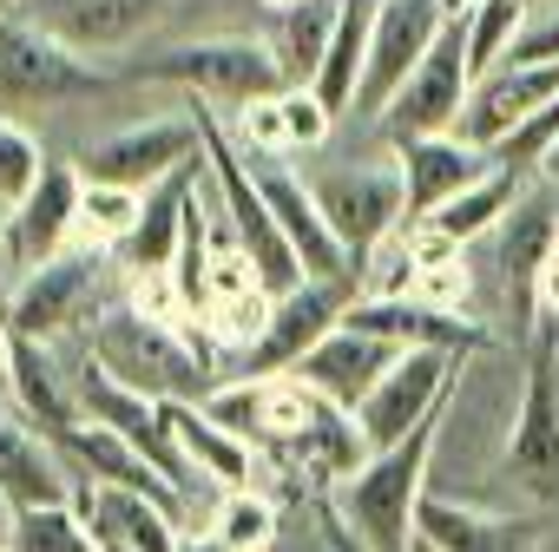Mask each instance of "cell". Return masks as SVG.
Segmentation results:
<instances>
[{
	"mask_svg": "<svg viewBox=\"0 0 559 552\" xmlns=\"http://www.w3.org/2000/svg\"><path fill=\"white\" fill-rule=\"evenodd\" d=\"M441 415H428L408 441L395 447H376L349 480L330 487V506L349 519V532L369 545V552H415L421 539V500H428V460H435V441H441Z\"/></svg>",
	"mask_w": 559,
	"mask_h": 552,
	"instance_id": "cell-1",
	"label": "cell"
},
{
	"mask_svg": "<svg viewBox=\"0 0 559 552\" xmlns=\"http://www.w3.org/2000/svg\"><path fill=\"white\" fill-rule=\"evenodd\" d=\"M86 349H93L126 388H139V395H152V401H204V395L217 388V382H211L217 356H211L198 336L139 316L132 303H106V310L93 316V329H86Z\"/></svg>",
	"mask_w": 559,
	"mask_h": 552,
	"instance_id": "cell-2",
	"label": "cell"
},
{
	"mask_svg": "<svg viewBox=\"0 0 559 552\" xmlns=\"http://www.w3.org/2000/svg\"><path fill=\"white\" fill-rule=\"evenodd\" d=\"M126 80H152V86H185L191 99L217 106V112H243L250 99H270L284 93V67H276V47L270 40H243V34H211V40H178V47H158L145 60H126L119 67Z\"/></svg>",
	"mask_w": 559,
	"mask_h": 552,
	"instance_id": "cell-3",
	"label": "cell"
},
{
	"mask_svg": "<svg viewBox=\"0 0 559 552\" xmlns=\"http://www.w3.org/2000/svg\"><path fill=\"white\" fill-rule=\"evenodd\" d=\"M106 263H112V256L60 250L53 263L27 269L21 284H14V303H8L14 336H27V343H67V336H86L93 316L106 310Z\"/></svg>",
	"mask_w": 559,
	"mask_h": 552,
	"instance_id": "cell-4",
	"label": "cell"
},
{
	"mask_svg": "<svg viewBox=\"0 0 559 552\" xmlns=\"http://www.w3.org/2000/svg\"><path fill=\"white\" fill-rule=\"evenodd\" d=\"M500 467L526 500H539V506L559 500V343H552V323L526 356V382H520V401H513Z\"/></svg>",
	"mask_w": 559,
	"mask_h": 552,
	"instance_id": "cell-5",
	"label": "cell"
},
{
	"mask_svg": "<svg viewBox=\"0 0 559 552\" xmlns=\"http://www.w3.org/2000/svg\"><path fill=\"white\" fill-rule=\"evenodd\" d=\"M112 80H126V73L99 67L93 53H80V47L60 40L53 27L21 21V14L0 21V86H8L14 99L60 106V99H93V93H106Z\"/></svg>",
	"mask_w": 559,
	"mask_h": 552,
	"instance_id": "cell-6",
	"label": "cell"
},
{
	"mask_svg": "<svg viewBox=\"0 0 559 552\" xmlns=\"http://www.w3.org/2000/svg\"><path fill=\"white\" fill-rule=\"evenodd\" d=\"M356 297H362L356 276H304L297 290L276 297L263 336L237 356V369H243V375H290L330 329H343V316H349Z\"/></svg>",
	"mask_w": 559,
	"mask_h": 552,
	"instance_id": "cell-7",
	"label": "cell"
},
{
	"mask_svg": "<svg viewBox=\"0 0 559 552\" xmlns=\"http://www.w3.org/2000/svg\"><path fill=\"white\" fill-rule=\"evenodd\" d=\"M474 93V67H467V8L441 27L435 53L408 73V86L389 99V112L376 119L389 145L402 139H435V132H454L461 125V106Z\"/></svg>",
	"mask_w": 559,
	"mask_h": 552,
	"instance_id": "cell-8",
	"label": "cell"
},
{
	"mask_svg": "<svg viewBox=\"0 0 559 552\" xmlns=\"http://www.w3.org/2000/svg\"><path fill=\"white\" fill-rule=\"evenodd\" d=\"M461 8L454 0H376V34H369V67H362V93H356V119H382L389 99L408 86V73L435 53L441 27Z\"/></svg>",
	"mask_w": 559,
	"mask_h": 552,
	"instance_id": "cell-9",
	"label": "cell"
},
{
	"mask_svg": "<svg viewBox=\"0 0 559 552\" xmlns=\"http://www.w3.org/2000/svg\"><path fill=\"white\" fill-rule=\"evenodd\" d=\"M191 158H204L198 112H171V119H139V125H119V132L93 139V145L80 152V171H86L93 184L152 191V184H165L171 171H185Z\"/></svg>",
	"mask_w": 559,
	"mask_h": 552,
	"instance_id": "cell-10",
	"label": "cell"
},
{
	"mask_svg": "<svg viewBox=\"0 0 559 552\" xmlns=\"http://www.w3.org/2000/svg\"><path fill=\"white\" fill-rule=\"evenodd\" d=\"M461 362H467V356H454V349H402V356H395V369H389V375L369 388V401L356 408V428H362L369 454H376V447L408 441L428 415H441V408H448V395H454Z\"/></svg>",
	"mask_w": 559,
	"mask_h": 552,
	"instance_id": "cell-11",
	"label": "cell"
},
{
	"mask_svg": "<svg viewBox=\"0 0 559 552\" xmlns=\"http://www.w3.org/2000/svg\"><path fill=\"white\" fill-rule=\"evenodd\" d=\"M80 191H86V171L73 158H47L34 191L0 217V256H8V276L21 284L27 269L53 263L73 237V217H80Z\"/></svg>",
	"mask_w": 559,
	"mask_h": 552,
	"instance_id": "cell-12",
	"label": "cell"
},
{
	"mask_svg": "<svg viewBox=\"0 0 559 552\" xmlns=\"http://www.w3.org/2000/svg\"><path fill=\"white\" fill-rule=\"evenodd\" d=\"M317 204H323V217H330V230L343 237V250H349L356 269H362V256H369L395 224H408V191H402V165H395V158L323 178V184H317ZM356 284H362V276H356Z\"/></svg>",
	"mask_w": 559,
	"mask_h": 552,
	"instance_id": "cell-13",
	"label": "cell"
},
{
	"mask_svg": "<svg viewBox=\"0 0 559 552\" xmlns=\"http://www.w3.org/2000/svg\"><path fill=\"white\" fill-rule=\"evenodd\" d=\"M243 158H250V152H243ZM250 171H257V184H263V197H270V211H276L284 243L297 250L304 276H356V263H349L343 237L330 230V217H323V204H317V184H310L304 171H290L284 158H250Z\"/></svg>",
	"mask_w": 559,
	"mask_h": 552,
	"instance_id": "cell-14",
	"label": "cell"
},
{
	"mask_svg": "<svg viewBox=\"0 0 559 552\" xmlns=\"http://www.w3.org/2000/svg\"><path fill=\"white\" fill-rule=\"evenodd\" d=\"M546 99H559V60H507V67H493V73L474 80V93H467L454 132H461L467 145L493 152V145H500L520 119H533Z\"/></svg>",
	"mask_w": 559,
	"mask_h": 552,
	"instance_id": "cell-15",
	"label": "cell"
},
{
	"mask_svg": "<svg viewBox=\"0 0 559 552\" xmlns=\"http://www.w3.org/2000/svg\"><path fill=\"white\" fill-rule=\"evenodd\" d=\"M343 323L362 329V336H382V343H395V349H454V356H474V349L493 343L474 316L435 310V303H421V297H356Z\"/></svg>",
	"mask_w": 559,
	"mask_h": 552,
	"instance_id": "cell-16",
	"label": "cell"
},
{
	"mask_svg": "<svg viewBox=\"0 0 559 552\" xmlns=\"http://www.w3.org/2000/svg\"><path fill=\"white\" fill-rule=\"evenodd\" d=\"M402 165V191H408V224L435 217L454 191H467L480 171H493V152L467 145L461 132H435V139H402L389 145Z\"/></svg>",
	"mask_w": 559,
	"mask_h": 552,
	"instance_id": "cell-17",
	"label": "cell"
},
{
	"mask_svg": "<svg viewBox=\"0 0 559 552\" xmlns=\"http://www.w3.org/2000/svg\"><path fill=\"white\" fill-rule=\"evenodd\" d=\"M53 447L67 454V467L80 473V487H126V493H152V500H165V506L185 513V493H178L126 434H112V428H99V421L80 415L67 434H53Z\"/></svg>",
	"mask_w": 559,
	"mask_h": 552,
	"instance_id": "cell-18",
	"label": "cell"
},
{
	"mask_svg": "<svg viewBox=\"0 0 559 552\" xmlns=\"http://www.w3.org/2000/svg\"><path fill=\"white\" fill-rule=\"evenodd\" d=\"M421 539L435 552H533L552 526L539 513H493V506H467V500H421Z\"/></svg>",
	"mask_w": 559,
	"mask_h": 552,
	"instance_id": "cell-19",
	"label": "cell"
},
{
	"mask_svg": "<svg viewBox=\"0 0 559 552\" xmlns=\"http://www.w3.org/2000/svg\"><path fill=\"white\" fill-rule=\"evenodd\" d=\"M395 356H402L395 343L362 336V329H349V323H343V329H330V336H323L297 369H290V375H304L323 401H336V408H349V415H356V408L369 401V388L395 369Z\"/></svg>",
	"mask_w": 559,
	"mask_h": 552,
	"instance_id": "cell-20",
	"label": "cell"
},
{
	"mask_svg": "<svg viewBox=\"0 0 559 552\" xmlns=\"http://www.w3.org/2000/svg\"><path fill=\"white\" fill-rule=\"evenodd\" d=\"M500 276H507V297H513V310L520 316H533V276H539V263L559 250V191L539 178V184H526L520 191V204L500 217Z\"/></svg>",
	"mask_w": 559,
	"mask_h": 552,
	"instance_id": "cell-21",
	"label": "cell"
},
{
	"mask_svg": "<svg viewBox=\"0 0 559 552\" xmlns=\"http://www.w3.org/2000/svg\"><path fill=\"white\" fill-rule=\"evenodd\" d=\"M165 8H171V0H34V21L99 60V53L139 40Z\"/></svg>",
	"mask_w": 559,
	"mask_h": 552,
	"instance_id": "cell-22",
	"label": "cell"
},
{
	"mask_svg": "<svg viewBox=\"0 0 559 552\" xmlns=\"http://www.w3.org/2000/svg\"><path fill=\"white\" fill-rule=\"evenodd\" d=\"M80 506L93 519V532L106 545H126V552H178L185 539V513L152 500V493H126V487H80Z\"/></svg>",
	"mask_w": 559,
	"mask_h": 552,
	"instance_id": "cell-23",
	"label": "cell"
},
{
	"mask_svg": "<svg viewBox=\"0 0 559 552\" xmlns=\"http://www.w3.org/2000/svg\"><path fill=\"white\" fill-rule=\"evenodd\" d=\"M165 408H171L178 447H185V460H191L198 480H211V487H224V493L257 487V473H263V447H257V441H243V434H230L224 421H211L204 401H165Z\"/></svg>",
	"mask_w": 559,
	"mask_h": 552,
	"instance_id": "cell-24",
	"label": "cell"
},
{
	"mask_svg": "<svg viewBox=\"0 0 559 552\" xmlns=\"http://www.w3.org/2000/svg\"><path fill=\"white\" fill-rule=\"evenodd\" d=\"M198 184H204V158H191L185 171H171L165 184H152V191H145L139 230H132V243L119 250V256H126V269H158V263H171V256H178V243H185V217H191Z\"/></svg>",
	"mask_w": 559,
	"mask_h": 552,
	"instance_id": "cell-25",
	"label": "cell"
},
{
	"mask_svg": "<svg viewBox=\"0 0 559 552\" xmlns=\"http://www.w3.org/2000/svg\"><path fill=\"white\" fill-rule=\"evenodd\" d=\"M53 349H60V343H27V336H21V349H14V375H8L14 408H21L40 434H67V428L80 421L73 375L53 362Z\"/></svg>",
	"mask_w": 559,
	"mask_h": 552,
	"instance_id": "cell-26",
	"label": "cell"
},
{
	"mask_svg": "<svg viewBox=\"0 0 559 552\" xmlns=\"http://www.w3.org/2000/svg\"><path fill=\"white\" fill-rule=\"evenodd\" d=\"M369 34H376V0H343V14H336V34H330V53L310 80V93L349 119L356 112V93H362V67H369Z\"/></svg>",
	"mask_w": 559,
	"mask_h": 552,
	"instance_id": "cell-27",
	"label": "cell"
},
{
	"mask_svg": "<svg viewBox=\"0 0 559 552\" xmlns=\"http://www.w3.org/2000/svg\"><path fill=\"white\" fill-rule=\"evenodd\" d=\"M408 243H415V276H408V290H402V297H421V303H435V310L467 316V303H474L467 243L441 237L435 224H408Z\"/></svg>",
	"mask_w": 559,
	"mask_h": 552,
	"instance_id": "cell-28",
	"label": "cell"
},
{
	"mask_svg": "<svg viewBox=\"0 0 559 552\" xmlns=\"http://www.w3.org/2000/svg\"><path fill=\"white\" fill-rule=\"evenodd\" d=\"M520 191H526V178H513V171H480L467 191H454L435 217H421V224H435L441 237H454V243H474V237H487V230H500V217L520 204Z\"/></svg>",
	"mask_w": 559,
	"mask_h": 552,
	"instance_id": "cell-29",
	"label": "cell"
},
{
	"mask_svg": "<svg viewBox=\"0 0 559 552\" xmlns=\"http://www.w3.org/2000/svg\"><path fill=\"white\" fill-rule=\"evenodd\" d=\"M139 211H145V191H126V184H93L80 191V217H73V237L67 250H93V256H119L139 230Z\"/></svg>",
	"mask_w": 559,
	"mask_h": 552,
	"instance_id": "cell-30",
	"label": "cell"
},
{
	"mask_svg": "<svg viewBox=\"0 0 559 552\" xmlns=\"http://www.w3.org/2000/svg\"><path fill=\"white\" fill-rule=\"evenodd\" d=\"M336 14H343V0H304V8L290 14H276V67H284L290 86H310L323 53H330V34H336Z\"/></svg>",
	"mask_w": 559,
	"mask_h": 552,
	"instance_id": "cell-31",
	"label": "cell"
},
{
	"mask_svg": "<svg viewBox=\"0 0 559 552\" xmlns=\"http://www.w3.org/2000/svg\"><path fill=\"white\" fill-rule=\"evenodd\" d=\"M8 552H106V539L93 532L80 500H53V506H21Z\"/></svg>",
	"mask_w": 559,
	"mask_h": 552,
	"instance_id": "cell-32",
	"label": "cell"
},
{
	"mask_svg": "<svg viewBox=\"0 0 559 552\" xmlns=\"http://www.w3.org/2000/svg\"><path fill=\"white\" fill-rule=\"evenodd\" d=\"M526 14H533L526 0H474V8H467V67H474V80L493 73V67H507Z\"/></svg>",
	"mask_w": 559,
	"mask_h": 552,
	"instance_id": "cell-33",
	"label": "cell"
},
{
	"mask_svg": "<svg viewBox=\"0 0 559 552\" xmlns=\"http://www.w3.org/2000/svg\"><path fill=\"white\" fill-rule=\"evenodd\" d=\"M204 526H211L230 552H270V545H276V500L257 493V487H237V493L217 500V513H211Z\"/></svg>",
	"mask_w": 559,
	"mask_h": 552,
	"instance_id": "cell-34",
	"label": "cell"
},
{
	"mask_svg": "<svg viewBox=\"0 0 559 552\" xmlns=\"http://www.w3.org/2000/svg\"><path fill=\"white\" fill-rule=\"evenodd\" d=\"M126 303H132L139 316H152V323H171V329L198 336V310H191V297H185V284H178L171 263H158V269H126Z\"/></svg>",
	"mask_w": 559,
	"mask_h": 552,
	"instance_id": "cell-35",
	"label": "cell"
},
{
	"mask_svg": "<svg viewBox=\"0 0 559 552\" xmlns=\"http://www.w3.org/2000/svg\"><path fill=\"white\" fill-rule=\"evenodd\" d=\"M552 145H559V99H546L533 119H520V125L493 145V165L513 171V178H539L546 158H552Z\"/></svg>",
	"mask_w": 559,
	"mask_h": 552,
	"instance_id": "cell-36",
	"label": "cell"
},
{
	"mask_svg": "<svg viewBox=\"0 0 559 552\" xmlns=\"http://www.w3.org/2000/svg\"><path fill=\"white\" fill-rule=\"evenodd\" d=\"M40 165H47V152H40V139L34 132H21V125H8L0 119V217H8L27 191H34V178H40Z\"/></svg>",
	"mask_w": 559,
	"mask_h": 552,
	"instance_id": "cell-37",
	"label": "cell"
},
{
	"mask_svg": "<svg viewBox=\"0 0 559 552\" xmlns=\"http://www.w3.org/2000/svg\"><path fill=\"white\" fill-rule=\"evenodd\" d=\"M230 139L250 152V158H284L290 152V125H284V99H250L243 112H230Z\"/></svg>",
	"mask_w": 559,
	"mask_h": 552,
	"instance_id": "cell-38",
	"label": "cell"
},
{
	"mask_svg": "<svg viewBox=\"0 0 559 552\" xmlns=\"http://www.w3.org/2000/svg\"><path fill=\"white\" fill-rule=\"evenodd\" d=\"M284 99V125H290V152H317L323 139H330V125H336V112L310 93V86H284L276 93Z\"/></svg>",
	"mask_w": 559,
	"mask_h": 552,
	"instance_id": "cell-39",
	"label": "cell"
},
{
	"mask_svg": "<svg viewBox=\"0 0 559 552\" xmlns=\"http://www.w3.org/2000/svg\"><path fill=\"white\" fill-rule=\"evenodd\" d=\"M507 60H559V0L526 14V27H520V40H513Z\"/></svg>",
	"mask_w": 559,
	"mask_h": 552,
	"instance_id": "cell-40",
	"label": "cell"
},
{
	"mask_svg": "<svg viewBox=\"0 0 559 552\" xmlns=\"http://www.w3.org/2000/svg\"><path fill=\"white\" fill-rule=\"evenodd\" d=\"M310 506H317V519H323V545H330V552H369V545H362V539L349 532V519H343V513L330 506V493H317Z\"/></svg>",
	"mask_w": 559,
	"mask_h": 552,
	"instance_id": "cell-41",
	"label": "cell"
},
{
	"mask_svg": "<svg viewBox=\"0 0 559 552\" xmlns=\"http://www.w3.org/2000/svg\"><path fill=\"white\" fill-rule=\"evenodd\" d=\"M533 316L539 323H559V250L539 263V276H533Z\"/></svg>",
	"mask_w": 559,
	"mask_h": 552,
	"instance_id": "cell-42",
	"label": "cell"
},
{
	"mask_svg": "<svg viewBox=\"0 0 559 552\" xmlns=\"http://www.w3.org/2000/svg\"><path fill=\"white\" fill-rule=\"evenodd\" d=\"M178 552H230L211 526H185V539H178Z\"/></svg>",
	"mask_w": 559,
	"mask_h": 552,
	"instance_id": "cell-43",
	"label": "cell"
},
{
	"mask_svg": "<svg viewBox=\"0 0 559 552\" xmlns=\"http://www.w3.org/2000/svg\"><path fill=\"white\" fill-rule=\"evenodd\" d=\"M14 349H21V336H14L8 316H0V388H8V375H14Z\"/></svg>",
	"mask_w": 559,
	"mask_h": 552,
	"instance_id": "cell-44",
	"label": "cell"
},
{
	"mask_svg": "<svg viewBox=\"0 0 559 552\" xmlns=\"http://www.w3.org/2000/svg\"><path fill=\"white\" fill-rule=\"evenodd\" d=\"M14 519H21V506L0 493V545H14Z\"/></svg>",
	"mask_w": 559,
	"mask_h": 552,
	"instance_id": "cell-45",
	"label": "cell"
},
{
	"mask_svg": "<svg viewBox=\"0 0 559 552\" xmlns=\"http://www.w3.org/2000/svg\"><path fill=\"white\" fill-rule=\"evenodd\" d=\"M539 178H546V184L559 191V145H552V158H546V171H539Z\"/></svg>",
	"mask_w": 559,
	"mask_h": 552,
	"instance_id": "cell-46",
	"label": "cell"
},
{
	"mask_svg": "<svg viewBox=\"0 0 559 552\" xmlns=\"http://www.w3.org/2000/svg\"><path fill=\"white\" fill-rule=\"evenodd\" d=\"M263 8H270V14H290V8H304V0H263Z\"/></svg>",
	"mask_w": 559,
	"mask_h": 552,
	"instance_id": "cell-47",
	"label": "cell"
},
{
	"mask_svg": "<svg viewBox=\"0 0 559 552\" xmlns=\"http://www.w3.org/2000/svg\"><path fill=\"white\" fill-rule=\"evenodd\" d=\"M533 552H559V532H546V539H539V545H533Z\"/></svg>",
	"mask_w": 559,
	"mask_h": 552,
	"instance_id": "cell-48",
	"label": "cell"
},
{
	"mask_svg": "<svg viewBox=\"0 0 559 552\" xmlns=\"http://www.w3.org/2000/svg\"><path fill=\"white\" fill-rule=\"evenodd\" d=\"M8 14H21V8H14V0H0V21H8Z\"/></svg>",
	"mask_w": 559,
	"mask_h": 552,
	"instance_id": "cell-49",
	"label": "cell"
},
{
	"mask_svg": "<svg viewBox=\"0 0 559 552\" xmlns=\"http://www.w3.org/2000/svg\"><path fill=\"white\" fill-rule=\"evenodd\" d=\"M415 552H435V545H428V539H415Z\"/></svg>",
	"mask_w": 559,
	"mask_h": 552,
	"instance_id": "cell-50",
	"label": "cell"
},
{
	"mask_svg": "<svg viewBox=\"0 0 559 552\" xmlns=\"http://www.w3.org/2000/svg\"><path fill=\"white\" fill-rule=\"evenodd\" d=\"M526 8H552V0H526Z\"/></svg>",
	"mask_w": 559,
	"mask_h": 552,
	"instance_id": "cell-51",
	"label": "cell"
},
{
	"mask_svg": "<svg viewBox=\"0 0 559 552\" xmlns=\"http://www.w3.org/2000/svg\"><path fill=\"white\" fill-rule=\"evenodd\" d=\"M14 8H34V0H14Z\"/></svg>",
	"mask_w": 559,
	"mask_h": 552,
	"instance_id": "cell-52",
	"label": "cell"
},
{
	"mask_svg": "<svg viewBox=\"0 0 559 552\" xmlns=\"http://www.w3.org/2000/svg\"><path fill=\"white\" fill-rule=\"evenodd\" d=\"M106 552H126V545H106Z\"/></svg>",
	"mask_w": 559,
	"mask_h": 552,
	"instance_id": "cell-53",
	"label": "cell"
},
{
	"mask_svg": "<svg viewBox=\"0 0 559 552\" xmlns=\"http://www.w3.org/2000/svg\"><path fill=\"white\" fill-rule=\"evenodd\" d=\"M0 552H8V545H0Z\"/></svg>",
	"mask_w": 559,
	"mask_h": 552,
	"instance_id": "cell-54",
	"label": "cell"
}]
</instances>
